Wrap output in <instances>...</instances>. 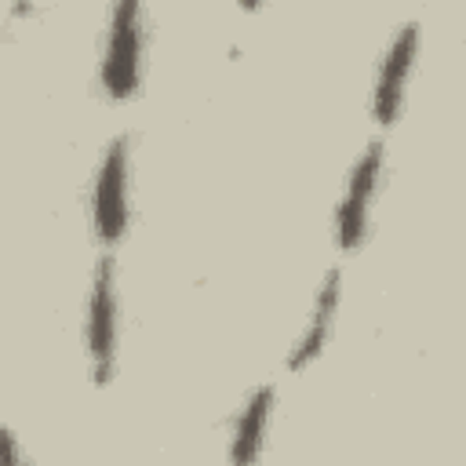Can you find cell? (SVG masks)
Segmentation results:
<instances>
[{
	"label": "cell",
	"mask_w": 466,
	"mask_h": 466,
	"mask_svg": "<svg viewBox=\"0 0 466 466\" xmlns=\"http://www.w3.org/2000/svg\"><path fill=\"white\" fill-rule=\"evenodd\" d=\"M335 306H339V269H331L324 277V284H320V295H317V306H313V317H309V331L302 335L299 350L288 360L291 371H302L320 353V346L328 339V328H331V317H335Z\"/></svg>",
	"instance_id": "obj_6"
},
{
	"label": "cell",
	"mask_w": 466,
	"mask_h": 466,
	"mask_svg": "<svg viewBox=\"0 0 466 466\" xmlns=\"http://www.w3.org/2000/svg\"><path fill=\"white\" fill-rule=\"evenodd\" d=\"M113 317H116L113 262L102 258L98 269H95L91 302H87V357H91V368H95V382H109V375H113V360H116V353H113V339H116Z\"/></svg>",
	"instance_id": "obj_3"
},
{
	"label": "cell",
	"mask_w": 466,
	"mask_h": 466,
	"mask_svg": "<svg viewBox=\"0 0 466 466\" xmlns=\"http://www.w3.org/2000/svg\"><path fill=\"white\" fill-rule=\"evenodd\" d=\"M127 226V146L116 138L95 178V229L106 244H116Z\"/></svg>",
	"instance_id": "obj_2"
},
{
	"label": "cell",
	"mask_w": 466,
	"mask_h": 466,
	"mask_svg": "<svg viewBox=\"0 0 466 466\" xmlns=\"http://www.w3.org/2000/svg\"><path fill=\"white\" fill-rule=\"evenodd\" d=\"M379 167H382V146L371 142L364 149V157L357 160V167L350 171V182H346V193H342V204H339V248L342 251H353L360 244V237H364L368 197L375 189Z\"/></svg>",
	"instance_id": "obj_4"
},
{
	"label": "cell",
	"mask_w": 466,
	"mask_h": 466,
	"mask_svg": "<svg viewBox=\"0 0 466 466\" xmlns=\"http://www.w3.org/2000/svg\"><path fill=\"white\" fill-rule=\"evenodd\" d=\"M415 44H419V29L415 25H404L386 58H382V69L375 76V102H371V116L379 124H393L397 109H400V98H404V80L411 73V58H415Z\"/></svg>",
	"instance_id": "obj_5"
},
{
	"label": "cell",
	"mask_w": 466,
	"mask_h": 466,
	"mask_svg": "<svg viewBox=\"0 0 466 466\" xmlns=\"http://www.w3.org/2000/svg\"><path fill=\"white\" fill-rule=\"evenodd\" d=\"M102 84L113 98H127L138 84V0H116L109 15Z\"/></svg>",
	"instance_id": "obj_1"
},
{
	"label": "cell",
	"mask_w": 466,
	"mask_h": 466,
	"mask_svg": "<svg viewBox=\"0 0 466 466\" xmlns=\"http://www.w3.org/2000/svg\"><path fill=\"white\" fill-rule=\"evenodd\" d=\"M240 4H244L248 11H251V7H258V0H240Z\"/></svg>",
	"instance_id": "obj_8"
},
{
	"label": "cell",
	"mask_w": 466,
	"mask_h": 466,
	"mask_svg": "<svg viewBox=\"0 0 466 466\" xmlns=\"http://www.w3.org/2000/svg\"><path fill=\"white\" fill-rule=\"evenodd\" d=\"M269 404H273V386H262L251 393L237 430H233V444H229V459L233 462H251L258 455V444H262V430H266V415H269Z\"/></svg>",
	"instance_id": "obj_7"
}]
</instances>
